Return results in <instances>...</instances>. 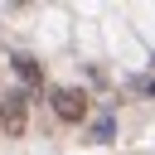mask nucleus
I'll list each match as a JSON object with an SVG mask.
<instances>
[{
  "label": "nucleus",
  "instance_id": "4",
  "mask_svg": "<svg viewBox=\"0 0 155 155\" xmlns=\"http://www.w3.org/2000/svg\"><path fill=\"white\" fill-rule=\"evenodd\" d=\"M111 136H116V121H111V116L92 121V140H111Z\"/></svg>",
  "mask_w": 155,
  "mask_h": 155
},
{
  "label": "nucleus",
  "instance_id": "1",
  "mask_svg": "<svg viewBox=\"0 0 155 155\" xmlns=\"http://www.w3.org/2000/svg\"><path fill=\"white\" fill-rule=\"evenodd\" d=\"M29 126V97L24 92H5L0 97V131L5 136H24Z\"/></svg>",
  "mask_w": 155,
  "mask_h": 155
},
{
  "label": "nucleus",
  "instance_id": "2",
  "mask_svg": "<svg viewBox=\"0 0 155 155\" xmlns=\"http://www.w3.org/2000/svg\"><path fill=\"white\" fill-rule=\"evenodd\" d=\"M53 116L58 121H82L87 116V92L82 87H58L53 92Z\"/></svg>",
  "mask_w": 155,
  "mask_h": 155
},
{
  "label": "nucleus",
  "instance_id": "3",
  "mask_svg": "<svg viewBox=\"0 0 155 155\" xmlns=\"http://www.w3.org/2000/svg\"><path fill=\"white\" fill-rule=\"evenodd\" d=\"M10 68L19 73V82H24V87H39V78H44V73H39V63H34V58H24V53H19V58H10Z\"/></svg>",
  "mask_w": 155,
  "mask_h": 155
},
{
  "label": "nucleus",
  "instance_id": "5",
  "mask_svg": "<svg viewBox=\"0 0 155 155\" xmlns=\"http://www.w3.org/2000/svg\"><path fill=\"white\" fill-rule=\"evenodd\" d=\"M136 92H145V97H155V78H136Z\"/></svg>",
  "mask_w": 155,
  "mask_h": 155
}]
</instances>
